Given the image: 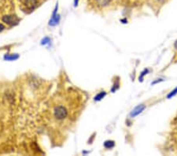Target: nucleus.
Here are the masks:
<instances>
[{"mask_svg":"<svg viewBox=\"0 0 177 156\" xmlns=\"http://www.w3.org/2000/svg\"><path fill=\"white\" fill-rule=\"evenodd\" d=\"M177 94V88H176L174 89V90H172L171 92H170L169 95L167 96V98L168 99H170V98H172V97H173L174 96H176Z\"/></svg>","mask_w":177,"mask_h":156,"instance_id":"obj_5","label":"nucleus"},{"mask_svg":"<svg viewBox=\"0 0 177 156\" xmlns=\"http://www.w3.org/2000/svg\"><path fill=\"white\" fill-rule=\"evenodd\" d=\"M145 109H146V106H145V105H142V104H141V105H139L138 106H136L135 108L133 110V111H132V113H131V116L132 117H135V116L139 115V113H141L142 111H144Z\"/></svg>","mask_w":177,"mask_h":156,"instance_id":"obj_3","label":"nucleus"},{"mask_svg":"<svg viewBox=\"0 0 177 156\" xmlns=\"http://www.w3.org/2000/svg\"><path fill=\"white\" fill-rule=\"evenodd\" d=\"M104 145H105V147H106V148H112L113 147H114V141H106L105 142V144H104Z\"/></svg>","mask_w":177,"mask_h":156,"instance_id":"obj_4","label":"nucleus"},{"mask_svg":"<svg viewBox=\"0 0 177 156\" xmlns=\"http://www.w3.org/2000/svg\"><path fill=\"white\" fill-rule=\"evenodd\" d=\"M175 48H176L177 49V41H176V43H175Z\"/></svg>","mask_w":177,"mask_h":156,"instance_id":"obj_10","label":"nucleus"},{"mask_svg":"<svg viewBox=\"0 0 177 156\" xmlns=\"http://www.w3.org/2000/svg\"><path fill=\"white\" fill-rule=\"evenodd\" d=\"M53 118L58 121H64L70 115V110L68 106L62 102L54 104L51 111Z\"/></svg>","mask_w":177,"mask_h":156,"instance_id":"obj_1","label":"nucleus"},{"mask_svg":"<svg viewBox=\"0 0 177 156\" xmlns=\"http://www.w3.org/2000/svg\"><path fill=\"white\" fill-rule=\"evenodd\" d=\"M106 95V93L105 92H102V93H100L99 95V96H96V98H95V99L96 100H99V99H102L104 97V96Z\"/></svg>","mask_w":177,"mask_h":156,"instance_id":"obj_6","label":"nucleus"},{"mask_svg":"<svg viewBox=\"0 0 177 156\" xmlns=\"http://www.w3.org/2000/svg\"><path fill=\"white\" fill-rule=\"evenodd\" d=\"M157 1L159 3H163L164 2H165V0H157Z\"/></svg>","mask_w":177,"mask_h":156,"instance_id":"obj_9","label":"nucleus"},{"mask_svg":"<svg viewBox=\"0 0 177 156\" xmlns=\"http://www.w3.org/2000/svg\"><path fill=\"white\" fill-rule=\"evenodd\" d=\"M161 81H163V80H162V79H159V80H157V81H154V82L152 83V84H155L159 83V82H161Z\"/></svg>","mask_w":177,"mask_h":156,"instance_id":"obj_8","label":"nucleus"},{"mask_svg":"<svg viewBox=\"0 0 177 156\" xmlns=\"http://www.w3.org/2000/svg\"><path fill=\"white\" fill-rule=\"evenodd\" d=\"M148 73V69H145L142 73L141 76H140V77H139V79H140V81H142V78H143V76L145 75V74H147V73Z\"/></svg>","mask_w":177,"mask_h":156,"instance_id":"obj_7","label":"nucleus"},{"mask_svg":"<svg viewBox=\"0 0 177 156\" xmlns=\"http://www.w3.org/2000/svg\"><path fill=\"white\" fill-rule=\"evenodd\" d=\"M93 4L100 10L109 7L114 3V0H91Z\"/></svg>","mask_w":177,"mask_h":156,"instance_id":"obj_2","label":"nucleus"}]
</instances>
